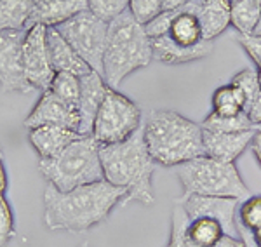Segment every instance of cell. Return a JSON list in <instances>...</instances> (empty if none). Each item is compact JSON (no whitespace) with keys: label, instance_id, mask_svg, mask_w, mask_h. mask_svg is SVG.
<instances>
[{"label":"cell","instance_id":"6da1fadb","mask_svg":"<svg viewBox=\"0 0 261 247\" xmlns=\"http://www.w3.org/2000/svg\"><path fill=\"white\" fill-rule=\"evenodd\" d=\"M125 190L107 179L60 191L47 183L44 190V225L49 232L82 233L103 223L119 204H124Z\"/></svg>","mask_w":261,"mask_h":247},{"label":"cell","instance_id":"7a4b0ae2","mask_svg":"<svg viewBox=\"0 0 261 247\" xmlns=\"http://www.w3.org/2000/svg\"><path fill=\"white\" fill-rule=\"evenodd\" d=\"M99 158L105 179L127 194L124 204L140 202L151 206L155 202L151 176L157 164L145 145L143 125L125 141L99 145Z\"/></svg>","mask_w":261,"mask_h":247},{"label":"cell","instance_id":"3957f363","mask_svg":"<svg viewBox=\"0 0 261 247\" xmlns=\"http://www.w3.org/2000/svg\"><path fill=\"white\" fill-rule=\"evenodd\" d=\"M143 138L157 166L178 167L204 155V129L174 110H151Z\"/></svg>","mask_w":261,"mask_h":247},{"label":"cell","instance_id":"277c9868","mask_svg":"<svg viewBox=\"0 0 261 247\" xmlns=\"http://www.w3.org/2000/svg\"><path fill=\"white\" fill-rule=\"evenodd\" d=\"M153 60V45L145 26L124 12L108 23V39L103 58V78L113 89L130 73L148 66Z\"/></svg>","mask_w":261,"mask_h":247},{"label":"cell","instance_id":"5b68a950","mask_svg":"<svg viewBox=\"0 0 261 247\" xmlns=\"http://www.w3.org/2000/svg\"><path fill=\"white\" fill-rule=\"evenodd\" d=\"M39 171L60 191L105 179L99 143L92 136H81L50 158H39Z\"/></svg>","mask_w":261,"mask_h":247},{"label":"cell","instance_id":"8992f818","mask_svg":"<svg viewBox=\"0 0 261 247\" xmlns=\"http://www.w3.org/2000/svg\"><path fill=\"white\" fill-rule=\"evenodd\" d=\"M176 178L187 195L230 197L237 200L247 199L249 195V188L244 183L237 166L216 160L207 155H200L178 166Z\"/></svg>","mask_w":261,"mask_h":247},{"label":"cell","instance_id":"52a82bcc","mask_svg":"<svg viewBox=\"0 0 261 247\" xmlns=\"http://www.w3.org/2000/svg\"><path fill=\"white\" fill-rule=\"evenodd\" d=\"M141 108L125 94L108 87L103 98L91 136L99 145H113L125 141L141 127Z\"/></svg>","mask_w":261,"mask_h":247},{"label":"cell","instance_id":"ba28073f","mask_svg":"<svg viewBox=\"0 0 261 247\" xmlns=\"http://www.w3.org/2000/svg\"><path fill=\"white\" fill-rule=\"evenodd\" d=\"M54 28H58V32L68 40V44L89 65L91 70L103 75V58L108 39L107 21L87 9Z\"/></svg>","mask_w":261,"mask_h":247},{"label":"cell","instance_id":"9c48e42d","mask_svg":"<svg viewBox=\"0 0 261 247\" xmlns=\"http://www.w3.org/2000/svg\"><path fill=\"white\" fill-rule=\"evenodd\" d=\"M47 26L44 24H32L27 30L23 42V66L27 80L32 89L40 93L49 89L56 72L50 65L47 51Z\"/></svg>","mask_w":261,"mask_h":247},{"label":"cell","instance_id":"30bf717a","mask_svg":"<svg viewBox=\"0 0 261 247\" xmlns=\"http://www.w3.org/2000/svg\"><path fill=\"white\" fill-rule=\"evenodd\" d=\"M27 30H6L0 33V87L4 93H30L23 66V42Z\"/></svg>","mask_w":261,"mask_h":247},{"label":"cell","instance_id":"8fae6325","mask_svg":"<svg viewBox=\"0 0 261 247\" xmlns=\"http://www.w3.org/2000/svg\"><path fill=\"white\" fill-rule=\"evenodd\" d=\"M176 202L185 209L187 216L193 217L207 216L220 221L226 235L241 237V228L237 223L239 200L230 197H205V195H187L181 194Z\"/></svg>","mask_w":261,"mask_h":247},{"label":"cell","instance_id":"7c38bea8","mask_svg":"<svg viewBox=\"0 0 261 247\" xmlns=\"http://www.w3.org/2000/svg\"><path fill=\"white\" fill-rule=\"evenodd\" d=\"M63 125V127L73 129L79 132L81 125V115H79L77 106L66 103L60 96H56L53 91H44L40 93L39 101L35 103L33 110L24 119V127L33 129L39 125Z\"/></svg>","mask_w":261,"mask_h":247},{"label":"cell","instance_id":"4fadbf2b","mask_svg":"<svg viewBox=\"0 0 261 247\" xmlns=\"http://www.w3.org/2000/svg\"><path fill=\"white\" fill-rule=\"evenodd\" d=\"M108 87L110 86L105 82L103 75L94 72V70L81 77V99H79L81 125H79V134H82V136H91L92 134L96 114H98L101 103H103Z\"/></svg>","mask_w":261,"mask_h":247},{"label":"cell","instance_id":"5bb4252c","mask_svg":"<svg viewBox=\"0 0 261 247\" xmlns=\"http://www.w3.org/2000/svg\"><path fill=\"white\" fill-rule=\"evenodd\" d=\"M256 134V129L242 132H213L204 129V155L221 162L235 164Z\"/></svg>","mask_w":261,"mask_h":247},{"label":"cell","instance_id":"9a60e30c","mask_svg":"<svg viewBox=\"0 0 261 247\" xmlns=\"http://www.w3.org/2000/svg\"><path fill=\"white\" fill-rule=\"evenodd\" d=\"M151 45H153V60L164 65H187V63L204 60L211 56L214 51L213 40H202L193 47H185V45L176 44L169 35L151 39Z\"/></svg>","mask_w":261,"mask_h":247},{"label":"cell","instance_id":"2e32d148","mask_svg":"<svg viewBox=\"0 0 261 247\" xmlns=\"http://www.w3.org/2000/svg\"><path fill=\"white\" fill-rule=\"evenodd\" d=\"M81 136L82 134H79L73 129L53 124L28 129V141H30L32 148L35 150V153L39 155V158L54 157Z\"/></svg>","mask_w":261,"mask_h":247},{"label":"cell","instance_id":"e0dca14e","mask_svg":"<svg viewBox=\"0 0 261 247\" xmlns=\"http://www.w3.org/2000/svg\"><path fill=\"white\" fill-rule=\"evenodd\" d=\"M45 37H47V51L54 72H68L79 75V77H84V75L92 72L89 65L68 44V40L58 32V28L47 26V35Z\"/></svg>","mask_w":261,"mask_h":247},{"label":"cell","instance_id":"ac0fdd59","mask_svg":"<svg viewBox=\"0 0 261 247\" xmlns=\"http://www.w3.org/2000/svg\"><path fill=\"white\" fill-rule=\"evenodd\" d=\"M87 11V0H39L32 14V24L60 26L77 14Z\"/></svg>","mask_w":261,"mask_h":247},{"label":"cell","instance_id":"d6986e66","mask_svg":"<svg viewBox=\"0 0 261 247\" xmlns=\"http://www.w3.org/2000/svg\"><path fill=\"white\" fill-rule=\"evenodd\" d=\"M199 21L204 40L214 42L230 26V0H202Z\"/></svg>","mask_w":261,"mask_h":247},{"label":"cell","instance_id":"ffe728a7","mask_svg":"<svg viewBox=\"0 0 261 247\" xmlns=\"http://www.w3.org/2000/svg\"><path fill=\"white\" fill-rule=\"evenodd\" d=\"M39 0H0V33L6 30H28Z\"/></svg>","mask_w":261,"mask_h":247},{"label":"cell","instance_id":"44dd1931","mask_svg":"<svg viewBox=\"0 0 261 247\" xmlns=\"http://www.w3.org/2000/svg\"><path fill=\"white\" fill-rule=\"evenodd\" d=\"M223 235H225V228L220 221L207 216L193 217V219L188 217L185 238L190 247H213Z\"/></svg>","mask_w":261,"mask_h":247},{"label":"cell","instance_id":"7402d4cb","mask_svg":"<svg viewBox=\"0 0 261 247\" xmlns=\"http://www.w3.org/2000/svg\"><path fill=\"white\" fill-rule=\"evenodd\" d=\"M261 19V11L256 0H230V26L237 35L254 33Z\"/></svg>","mask_w":261,"mask_h":247},{"label":"cell","instance_id":"603a6c76","mask_svg":"<svg viewBox=\"0 0 261 247\" xmlns=\"http://www.w3.org/2000/svg\"><path fill=\"white\" fill-rule=\"evenodd\" d=\"M213 110L218 115H239L246 112V98L233 84H226V86L218 87L213 93Z\"/></svg>","mask_w":261,"mask_h":247},{"label":"cell","instance_id":"cb8c5ba5","mask_svg":"<svg viewBox=\"0 0 261 247\" xmlns=\"http://www.w3.org/2000/svg\"><path fill=\"white\" fill-rule=\"evenodd\" d=\"M202 129L213 132H242L256 129V125L251 122L246 112L239 115H218L211 112L204 120H202Z\"/></svg>","mask_w":261,"mask_h":247},{"label":"cell","instance_id":"d4e9b609","mask_svg":"<svg viewBox=\"0 0 261 247\" xmlns=\"http://www.w3.org/2000/svg\"><path fill=\"white\" fill-rule=\"evenodd\" d=\"M49 91H53L54 94L65 99L66 103L77 106L79 110V99H81V77L79 75L68 72L56 73L49 86Z\"/></svg>","mask_w":261,"mask_h":247},{"label":"cell","instance_id":"484cf974","mask_svg":"<svg viewBox=\"0 0 261 247\" xmlns=\"http://www.w3.org/2000/svg\"><path fill=\"white\" fill-rule=\"evenodd\" d=\"M230 84H233V86L244 94L247 106H249V104L254 101V98L259 94V91H261L258 70H254V68H244V70H241V72L235 73L233 77H231ZM247 106H246V110H247Z\"/></svg>","mask_w":261,"mask_h":247},{"label":"cell","instance_id":"4316f807","mask_svg":"<svg viewBox=\"0 0 261 247\" xmlns=\"http://www.w3.org/2000/svg\"><path fill=\"white\" fill-rule=\"evenodd\" d=\"M87 9L110 23L129 11V0H87Z\"/></svg>","mask_w":261,"mask_h":247},{"label":"cell","instance_id":"83f0119b","mask_svg":"<svg viewBox=\"0 0 261 247\" xmlns=\"http://www.w3.org/2000/svg\"><path fill=\"white\" fill-rule=\"evenodd\" d=\"M188 225V216L185 209L174 200V207L171 212V230H169V240L164 247H190L185 238V230Z\"/></svg>","mask_w":261,"mask_h":247},{"label":"cell","instance_id":"f1b7e54d","mask_svg":"<svg viewBox=\"0 0 261 247\" xmlns=\"http://www.w3.org/2000/svg\"><path fill=\"white\" fill-rule=\"evenodd\" d=\"M237 216L241 225L249 232H254L261 227V195L247 197L239 206Z\"/></svg>","mask_w":261,"mask_h":247},{"label":"cell","instance_id":"f546056e","mask_svg":"<svg viewBox=\"0 0 261 247\" xmlns=\"http://www.w3.org/2000/svg\"><path fill=\"white\" fill-rule=\"evenodd\" d=\"M164 11V0H129V12L140 24H148Z\"/></svg>","mask_w":261,"mask_h":247},{"label":"cell","instance_id":"4dcf8cb0","mask_svg":"<svg viewBox=\"0 0 261 247\" xmlns=\"http://www.w3.org/2000/svg\"><path fill=\"white\" fill-rule=\"evenodd\" d=\"M16 237L14 214L6 195H0V247H7L9 242Z\"/></svg>","mask_w":261,"mask_h":247},{"label":"cell","instance_id":"1f68e13d","mask_svg":"<svg viewBox=\"0 0 261 247\" xmlns=\"http://www.w3.org/2000/svg\"><path fill=\"white\" fill-rule=\"evenodd\" d=\"M239 45L244 49V52L251 58L258 68H261V35L249 33V35H237Z\"/></svg>","mask_w":261,"mask_h":247},{"label":"cell","instance_id":"d6a6232c","mask_svg":"<svg viewBox=\"0 0 261 247\" xmlns=\"http://www.w3.org/2000/svg\"><path fill=\"white\" fill-rule=\"evenodd\" d=\"M246 114H247L249 120L256 125V127L261 125V91H259V94L254 98V101H252L249 106H247Z\"/></svg>","mask_w":261,"mask_h":247},{"label":"cell","instance_id":"836d02e7","mask_svg":"<svg viewBox=\"0 0 261 247\" xmlns=\"http://www.w3.org/2000/svg\"><path fill=\"white\" fill-rule=\"evenodd\" d=\"M213 247H247V244L241 237H231V235H226L225 233V235H223Z\"/></svg>","mask_w":261,"mask_h":247},{"label":"cell","instance_id":"e575fe53","mask_svg":"<svg viewBox=\"0 0 261 247\" xmlns=\"http://www.w3.org/2000/svg\"><path fill=\"white\" fill-rule=\"evenodd\" d=\"M7 186H9V179H7L6 162H4V153L0 150V195H6Z\"/></svg>","mask_w":261,"mask_h":247},{"label":"cell","instance_id":"d590c367","mask_svg":"<svg viewBox=\"0 0 261 247\" xmlns=\"http://www.w3.org/2000/svg\"><path fill=\"white\" fill-rule=\"evenodd\" d=\"M251 150H252V153H254L256 160H258V164L261 167V129H259V131H256L254 138H252Z\"/></svg>","mask_w":261,"mask_h":247},{"label":"cell","instance_id":"8d00e7d4","mask_svg":"<svg viewBox=\"0 0 261 247\" xmlns=\"http://www.w3.org/2000/svg\"><path fill=\"white\" fill-rule=\"evenodd\" d=\"M188 2H192V0H164V11L179 9V7L187 6Z\"/></svg>","mask_w":261,"mask_h":247},{"label":"cell","instance_id":"74e56055","mask_svg":"<svg viewBox=\"0 0 261 247\" xmlns=\"http://www.w3.org/2000/svg\"><path fill=\"white\" fill-rule=\"evenodd\" d=\"M251 238L256 247H261V227L258 230H254V232H251Z\"/></svg>","mask_w":261,"mask_h":247},{"label":"cell","instance_id":"f35d334b","mask_svg":"<svg viewBox=\"0 0 261 247\" xmlns=\"http://www.w3.org/2000/svg\"><path fill=\"white\" fill-rule=\"evenodd\" d=\"M256 35H261V19H259V23H258V26H256V30H254Z\"/></svg>","mask_w":261,"mask_h":247},{"label":"cell","instance_id":"ab89813d","mask_svg":"<svg viewBox=\"0 0 261 247\" xmlns=\"http://www.w3.org/2000/svg\"><path fill=\"white\" fill-rule=\"evenodd\" d=\"M77 247H91V245H89V242L86 240V242H82V244H81V245H77Z\"/></svg>","mask_w":261,"mask_h":247},{"label":"cell","instance_id":"60d3db41","mask_svg":"<svg viewBox=\"0 0 261 247\" xmlns=\"http://www.w3.org/2000/svg\"><path fill=\"white\" fill-rule=\"evenodd\" d=\"M258 77H259V86H261V68H258Z\"/></svg>","mask_w":261,"mask_h":247},{"label":"cell","instance_id":"b9f144b4","mask_svg":"<svg viewBox=\"0 0 261 247\" xmlns=\"http://www.w3.org/2000/svg\"><path fill=\"white\" fill-rule=\"evenodd\" d=\"M256 2H258V6H259V11H261V0H256Z\"/></svg>","mask_w":261,"mask_h":247}]
</instances>
